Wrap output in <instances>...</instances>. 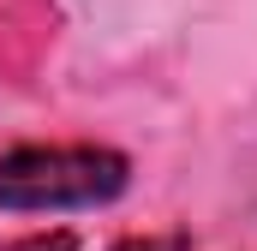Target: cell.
I'll return each mask as SVG.
<instances>
[{"label":"cell","instance_id":"cell-1","mask_svg":"<svg viewBox=\"0 0 257 251\" xmlns=\"http://www.w3.org/2000/svg\"><path fill=\"white\" fill-rule=\"evenodd\" d=\"M132 186V162L108 144H18L0 156V209H102Z\"/></svg>","mask_w":257,"mask_h":251},{"label":"cell","instance_id":"cell-2","mask_svg":"<svg viewBox=\"0 0 257 251\" xmlns=\"http://www.w3.org/2000/svg\"><path fill=\"white\" fill-rule=\"evenodd\" d=\"M0 251H84V245H78L72 227H48V233H24V239H12Z\"/></svg>","mask_w":257,"mask_h":251},{"label":"cell","instance_id":"cell-3","mask_svg":"<svg viewBox=\"0 0 257 251\" xmlns=\"http://www.w3.org/2000/svg\"><path fill=\"white\" fill-rule=\"evenodd\" d=\"M114 251H192V239H186V233H132V239H120Z\"/></svg>","mask_w":257,"mask_h":251}]
</instances>
